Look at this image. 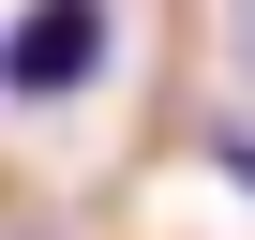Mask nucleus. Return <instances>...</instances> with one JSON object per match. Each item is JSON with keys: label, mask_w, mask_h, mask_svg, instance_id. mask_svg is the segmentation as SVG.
Instances as JSON below:
<instances>
[{"label": "nucleus", "mask_w": 255, "mask_h": 240, "mask_svg": "<svg viewBox=\"0 0 255 240\" xmlns=\"http://www.w3.org/2000/svg\"><path fill=\"white\" fill-rule=\"evenodd\" d=\"M105 60H120V15L105 0H15L0 15V105H75V90H105Z\"/></svg>", "instance_id": "f257e3e1"}]
</instances>
